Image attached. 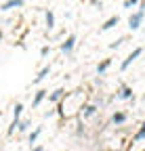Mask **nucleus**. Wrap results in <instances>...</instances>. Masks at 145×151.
<instances>
[{
	"mask_svg": "<svg viewBox=\"0 0 145 151\" xmlns=\"http://www.w3.org/2000/svg\"><path fill=\"white\" fill-rule=\"evenodd\" d=\"M141 55H143V48H141V46H137V48H135V50H133V52H131V55H128V57H126V59L122 61L120 69H122V71H126V69H128V67H131V65H133V63L139 59Z\"/></svg>",
	"mask_w": 145,
	"mask_h": 151,
	"instance_id": "nucleus-1",
	"label": "nucleus"
},
{
	"mask_svg": "<svg viewBox=\"0 0 145 151\" xmlns=\"http://www.w3.org/2000/svg\"><path fill=\"white\" fill-rule=\"evenodd\" d=\"M143 19H145V13H143V11H135V13L128 17V27H131L133 32H137V29L141 27V23H143Z\"/></svg>",
	"mask_w": 145,
	"mask_h": 151,
	"instance_id": "nucleus-2",
	"label": "nucleus"
},
{
	"mask_svg": "<svg viewBox=\"0 0 145 151\" xmlns=\"http://www.w3.org/2000/svg\"><path fill=\"white\" fill-rule=\"evenodd\" d=\"M74 46H76V36H74V34H69L65 40L61 42V46H59V48H61V52H63V55H69L71 50H74Z\"/></svg>",
	"mask_w": 145,
	"mask_h": 151,
	"instance_id": "nucleus-3",
	"label": "nucleus"
},
{
	"mask_svg": "<svg viewBox=\"0 0 145 151\" xmlns=\"http://www.w3.org/2000/svg\"><path fill=\"white\" fill-rule=\"evenodd\" d=\"M65 97H67V92H65L63 88H57V90H53V92L48 94V101H50L53 105H59Z\"/></svg>",
	"mask_w": 145,
	"mask_h": 151,
	"instance_id": "nucleus-4",
	"label": "nucleus"
},
{
	"mask_svg": "<svg viewBox=\"0 0 145 151\" xmlns=\"http://www.w3.org/2000/svg\"><path fill=\"white\" fill-rule=\"evenodd\" d=\"M97 111H99V105H95V103H86V105L82 107V118L88 120V118L97 116Z\"/></svg>",
	"mask_w": 145,
	"mask_h": 151,
	"instance_id": "nucleus-5",
	"label": "nucleus"
},
{
	"mask_svg": "<svg viewBox=\"0 0 145 151\" xmlns=\"http://www.w3.org/2000/svg\"><path fill=\"white\" fill-rule=\"evenodd\" d=\"M126 120H128V113H126V111H116L112 116V124L114 126H124Z\"/></svg>",
	"mask_w": 145,
	"mask_h": 151,
	"instance_id": "nucleus-6",
	"label": "nucleus"
},
{
	"mask_svg": "<svg viewBox=\"0 0 145 151\" xmlns=\"http://www.w3.org/2000/svg\"><path fill=\"white\" fill-rule=\"evenodd\" d=\"M46 97H48V90H44V88H40L38 92H36V94H34V101H32V107H34V109H38V107H40V103H42V101H44Z\"/></svg>",
	"mask_w": 145,
	"mask_h": 151,
	"instance_id": "nucleus-7",
	"label": "nucleus"
},
{
	"mask_svg": "<svg viewBox=\"0 0 145 151\" xmlns=\"http://www.w3.org/2000/svg\"><path fill=\"white\" fill-rule=\"evenodd\" d=\"M116 97H118V99H122V101H126V99H133V88H131V86H126V84H122Z\"/></svg>",
	"mask_w": 145,
	"mask_h": 151,
	"instance_id": "nucleus-8",
	"label": "nucleus"
},
{
	"mask_svg": "<svg viewBox=\"0 0 145 151\" xmlns=\"http://www.w3.org/2000/svg\"><path fill=\"white\" fill-rule=\"evenodd\" d=\"M23 6V0H6V2H2V6H0V11H11V9H21Z\"/></svg>",
	"mask_w": 145,
	"mask_h": 151,
	"instance_id": "nucleus-9",
	"label": "nucleus"
},
{
	"mask_svg": "<svg viewBox=\"0 0 145 151\" xmlns=\"http://www.w3.org/2000/svg\"><path fill=\"white\" fill-rule=\"evenodd\" d=\"M120 23V17L118 15H114V17H110V19H107V21L101 25V32H107V29H112V27H116Z\"/></svg>",
	"mask_w": 145,
	"mask_h": 151,
	"instance_id": "nucleus-10",
	"label": "nucleus"
},
{
	"mask_svg": "<svg viewBox=\"0 0 145 151\" xmlns=\"http://www.w3.org/2000/svg\"><path fill=\"white\" fill-rule=\"evenodd\" d=\"M50 73V67H42L40 71H38V76H36V78L32 80V84H40L42 80H46V76Z\"/></svg>",
	"mask_w": 145,
	"mask_h": 151,
	"instance_id": "nucleus-11",
	"label": "nucleus"
},
{
	"mask_svg": "<svg viewBox=\"0 0 145 151\" xmlns=\"http://www.w3.org/2000/svg\"><path fill=\"white\" fill-rule=\"evenodd\" d=\"M110 65H112V59H103V61H99V65H97V73L103 76L107 69H110Z\"/></svg>",
	"mask_w": 145,
	"mask_h": 151,
	"instance_id": "nucleus-12",
	"label": "nucleus"
},
{
	"mask_svg": "<svg viewBox=\"0 0 145 151\" xmlns=\"http://www.w3.org/2000/svg\"><path fill=\"white\" fill-rule=\"evenodd\" d=\"M139 141H145V120H143L141 128L135 132V137H133V143H139Z\"/></svg>",
	"mask_w": 145,
	"mask_h": 151,
	"instance_id": "nucleus-13",
	"label": "nucleus"
},
{
	"mask_svg": "<svg viewBox=\"0 0 145 151\" xmlns=\"http://www.w3.org/2000/svg\"><path fill=\"white\" fill-rule=\"evenodd\" d=\"M44 19H46V27L48 29L55 27V13H53V11H46L44 13Z\"/></svg>",
	"mask_w": 145,
	"mask_h": 151,
	"instance_id": "nucleus-14",
	"label": "nucleus"
},
{
	"mask_svg": "<svg viewBox=\"0 0 145 151\" xmlns=\"http://www.w3.org/2000/svg\"><path fill=\"white\" fill-rule=\"evenodd\" d=\"M40 132H42V128H36V130H32V132H30V145H34L36 141H38Z\"/></svg>",
	"mask_w": 145,
	"mask_h": 151,
	"instance_id": "nucleus-15",
	"label": "nucleus"
},
{
	"mask_svg": "<svg viewBox=\"0 0 145 151\" xmlns=\"http://www.w3.org/2000/svg\"><path fill=\"white\" fill-rule=\"evenodd\" d=\"M124 42H126V36H120L118 40H114V42L110 44V48H112V50H116V48H120V46H122Z\"/></svg>",
	"mask_w": 145,
	"mask_h": 151,
	"instance_id": "nucleus-16",
	"label": "nucleus"
},
{
	"mask_svg": "<svg viewBox=\"0 0 145 151\" xmlns=\"http://www.w3.org/2000/svg\"><path fill=\"white\" fill-rule=\"evenodd\" d=\"M30 126H32V122H30V120H21V122H19V128H17V130H19V132H25Z\"/></svg>",
	"mask_w": 145,
	"mask_h": 151,
	"instance_id": "nucleus-17",
	"label": "nucleus"
},
{
	"mask_svg": "<svg viewBox=\"0 0 145 151\" xmlns=\"http://www.w3.org/2000/svg\"><path fill=\"white\" fill-rule=\"evenodd\" d=\"M139 2H141V0H124L122 6H124V9H133V6H135V4H139Z\"/></svg>",
	"mask_w": 145,
	"mask_h": 151,
	"instance_id": "nucleus-18",
	"label": "nucleus"
},
{
	"mask_svg": "<svg viewBox=\"0 0 145 151\" xmlns=\"http://www.w3.org/2000/svg\"><path fill=\"white\" fill-rule=\"evenodd\" d=\"M48 52H50V46H42V50H40V55H42V57H46Z\"/></svg>",
	"mask_w": 145,
	"mask_h": 151,
	"instance_id": "nucleus-19",
	"label": "nucleus"
},
{
	"mask_svg": "<svg viewBox=\"0 0 145 151\" xmlns=\"http://www.w3.org/2000/svg\"><path fill=\"white\" fill-rule=\"evenodd\" d=\"M32 151H44V149H42V147H40V145H36V147H34V149H32Z\"/></svg>",
	"mask_w": 145,
	"mask_h": 151,
	"instance_id": "nucleus-20",
	"label": "nucleus"
},
{
	"mask_svg": "<svg viewBox=\"0 0 145 151\" xmlns=\"http://www.w3.org/2000/svg\"><path fill=\"white\" fill-rule=\"evenodd\" d=\"M0 40H2V32H0Z\"/></svg>",
	"mask_w": 145,
	"mask_h": 151,
	"instance_id": "nucleus-21",
	"label": "nucleus"
}]
</instances>
